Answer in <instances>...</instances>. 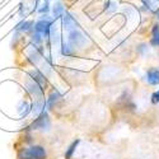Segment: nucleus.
I'll return each instance as SVG.
<instances>
[{
	"label": "nucleus",
	"mask_w": 159,
	"mask_h": 159,
	"mask_svg": "<svg viewBox=\"0 0 159 159\" xmlns=\"http://www.w3.org/2000/svg\"><path fill=\"white\" fill-rule=\"evenodd\" d=\"M79 143H80V140L76 139L75 141H73V143L70 144V147L68 148V150H66V153H65V159H71V157L75 154V150H76V148H78Z\"/></svg>",
	"instance_id": "nucleus-11"
},
{
	"label": "nucleus",
	"mask_w": 159,
	"mask_h": 159,
	"mask_svg": "<svg viewBox=\"0 0 159 159\" xmlns=\"http://www.w3.org/2000/svg\"><path fill=\"white\" fill-rule=\"evenodd\" d=\"M85 41L87 38L85 36L79 31L78 28L73 30L69 32V36H68V45H70L73 48L78 47V48H82L84 45H85Z\"/></svg>",
	"instance_id": "nucleus-3"
},
{
	"label": "nucleus",
	"mask_w": 159,
	"mask_h": 159,
	"mask_svg": "<svg viewBox=\"0 0 159 159\" xmlns=\"http://www.w3.org/2000/svg\"><path fill=\"white\" fill-rule=\"evenodd\" d=\"M147 82L150 85L159 84V68H150L147 71Z\"/></svg>",
	"instance_id": "nucleus-6"
},
{
	"label": "nucleus",
	"mask_w": 159,
	"mask_h": 159,
	"mask_svg": "<svg viewBox=\"0 0 159 159\" xmlns=\"http://www.w3.org/2000/svg\"><path fill=\"white\" fill-rule=\"evenodd\" d=\"M158 2H159V0H158Z\"/></svg>",
	"instance_id": "nucleus-16"
},
{
	"label": "nucleus",
	"mask_w": 159,
	"mask_h": 159,
	"mask_svg": "<svg viewBox=\"0 0 159 159\" xmlns=\"http://www.w3.org/2000/svg\"><path fill=\"white\" fill-rule=\"evenodd\" d=\"M150 43H152L153 46H157V47H159V24H158V23L153 25Z\"/></svg>",
	"instance_id": "nucleus-10"
},
{
	"label": "nucleus",
	"mask_w": 159,
	"mask_h": 159,
	"mask_svg": "<svg viewBox=\"0 0 159 159\" xmlns=\"http://www.w3.org/2000/svg\"><path fill=\"white\" fill-rule=\"evenodd\" d=\"M61 54L64 56H71L74 54L73 47L70 45H68V42H62L61 43Z\"/></svg>",
	"instance_id": "nucleus-13"
},
{
	"label": "nucleus",
	"mask_w": 159,
	"mask_h": 159,
	"mask_svg": "<svg viewBox=\"0 0 159 159\" xmlns=\"http://www.w3.org/2000/svg\"><path fill=\"white\" fill-rule=\"evenodd\" d=\"M32 110V106L27 102V101H22L18 106V112H19V116L20 117H24V116H27L28 112Z\"/></svg>",
	"instance_id": "nucleus-9"
},
{
	"label": "nucleus",
	"mask_w": 159,
	"mask_h": 159,
	"mask_svg": "<svg viewBox=\"0 0 159 159\" xmlns=\"http://www.w3.org/2000/svg\"><path fill=\"white\" fill-rule=\"evenodd\" d=\"M55 19H51V18H47V16H42L41 19L37 20L34 23V32L38 33L42 38H47L48 34H50V30H51V25H52V22Z\"/></svg>",
	"instance_id": "nucleus-2"
},
{
	"label": "nucleus",
	"mask_w": 159,
	"mask_h": 159,
	"mask_svg": "<svg viewBox=\"0 0 159 159\" xmlns=\"http://www.w3.org/2000/svg\"><path fill=\"white\" fill-rule=\"evenodd\" d=\"M152 103L153 104H158L159 103V89L152 94Z\"/></svg>",
	"instance_id": "nucleus-15"
},
{
	"label": "nucleus",
	"mask_w": 159,
	"mask_h": 159,
	"mask_svg": "<svg viewBox=\"0 0 159 159\" xmlns=\"http://www.w3.org/2000/svg\"><path fill=\"white\" fill-rule=\"evenodd\" d=\"M32 25H34V23L32 20H23V22H20L17 25L16 30L17 31H20V32H27V31H30L32 28Z\"/></svg>",
	"instance_id": "nucleus-12"
},
{
	"label": "nucleus",
	"mask_w": 159,
	"mask_h": 159,
	"mask_svg": "<svg viewBox=\"0 0 159 159\" xmlns=\"http://www.w3.org/2000/svg\"><path fill=\"white\" fill-rule=\"evenodd\" d=\"M48 126H50V117H48V115L43 111V112L39 113V116L33 121V124L31 125V129H32V130H38V129L45 130V129H47Z\"/></svg>",
	"instance_id": "nucleus-4"
},
{
	"label": "nucleus",
	"mask_w": 159,
	"mask_h": 159,
	"mask_svg": "<svg viewBox=\"0 0 159 159\" xmlns=\"http://www.w3.org/2000/svg\"><path fill=\"white\" fill-rule=\"evenodd\" d=\"M64 13H65V8L62 7V4L60 2H56L54 4V7H52V16H54V19L62 17Z\"/></svg>",
	"instance_id": "nucleus-8"
},
{
	"label": "nucleus",
	"mask_w": 159,
	"mask_h": 159,
	"mask_svg": "<svg viewBox=\"0 0 159 159\" xmlns=\"http://www.w3.org/2000/svg\"><path fill=\"white\" fill-rule=\"evenodd\" d=\"M62 25H64V30L65 31H73L75 30L78 25H76V22H75V18L70 14V13H64L62 16Z\"/></svg>",
	"instance_id": "nucleus-5"
},
{
	"label": "nucleus",
	"mask_w": 159,
	"mask_h": 159,
	"mask_svg": "<svg viewBox=\"0 0 159 159\" xmlns=\"http://www.w3.org/2000/svg\"><path fill=\"white\" fill-rule=\"evenodd\" d=\"M48 11H50V4H48L47 0H43V3L38 8V13L39 14H47Z\"/></svg>",
	"instance_id": "nucleus-14"
},
{
	"label": "nucleus",
	"mask_w": 159,
	"mask_h": 159,
	"mask_svg": "<svg viewBox=\"0 0 159 159\" xmlns=\"http://www.w3.org/2000/svg\"><path fill=\"white\" fill-rule=\"evenodd\" d=\"M45 157H46V150L42 147H38V145L25 148L20 150L18 154V159H43Z\"/></svg>",
	"instance_id": "nucleus-1"
},
{
	"label": "nucleus",
	"mask_w": 159,
	"mask_h": 159,
	"mask_svg": "<svg viewBox=\"0 0 159 159\" xmlns=\"http://www.w3.org/2000/svg\"><path fill=\"white\" fill-rule=\"evenodd\" d=\"M60 98H61V94L59 93V90L52 89V90H51V93H50V96H48V98H47V101H46L47 107H48V108H51L52 106H54V104H55Z\"/></svg>",
	"instance_id": "nucleus-7"
}]
</instances>
